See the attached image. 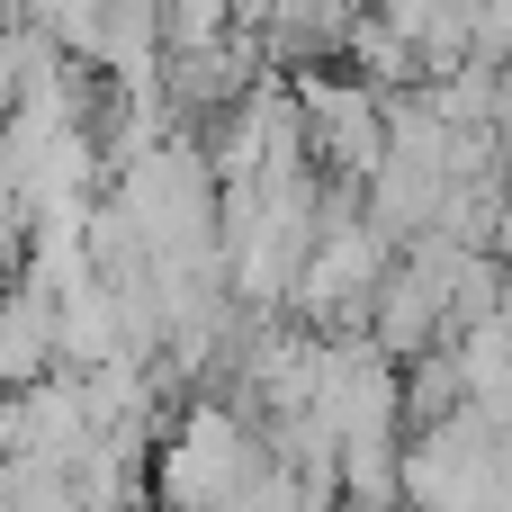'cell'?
<instances>
[{"instance_id": "9", "label": "cell", "mask_w": 512, "mask_h": 512, "mask_svg": "<svg viewBox=\"0 0 512 512\" xmlns=\"http://www.w3.org/2000/svg\"><path fill=\"white\" fill-rule=\"evenodd\" d=\"M486 126H495V153H504V171H512V63L495 72V117Z\"/></svg>"}, {"instance_id": "5", "label": "cell", "mask_w": 512, "mask_h": 512, "mask_svg": "<svg viewBox=\"0 0 512 512\" xmlns=\"http://www.w3.org/2000/svg\"><path fill=\"white\" fill-rule=\"evenodd\" d=\"M81 441H90V405H81V378L72 369L0 396V459H54V468H72Z\"/></svg>"}, {"instance_id": "4", "label": "cell", "mask_w": 512, "mask_h": 512, "mask_svg": "<svg viewBox=\"0 0 512 512\" xmlns=\"http://www.w3.org/2000/svg\"><path fill=\"white\" fill-rule=\"evenodd\" d=\"M297 81V108H306V144H315V171L360 189L378 162H387V90H369L351 63H306L288 72Z\"/></svg>"}, {"instance_id": "3", "label": "cell", "mask_w": 512, "mask_h": 512, "mask_svg": "<svg viewBox=\"0 0 512 512\" xmlns=\"http://www.w3.org/2000/svg\"><path fill=\"white\" fill-rule=\"evenodd\" d=\"M306 414L333 441H405V360H387L369 333H315Z\"/></svg>"}, {"instance_id": "1", "label": "cell", "mask_w": 512, "mask_h": 512, "mask_svg": "<svg viewBox=\"0 0 512 512\" xmlns=\"http://www.w3.org/2000/svg\"><path fill=\"white\" fill-rule=\"evenodd\" d=\"M387 270H396V243L369 225L360 189H342V180H333V189H324V225H315L306 270H297L288 315H297L306 333H369V306H378Z\"/></svg>"}, {"instance_id": "7", "label": "cell", "mask_w": 512, "mask_h": 512, "mask_svg": "<svg viewBox=\"0 0 512 512\" xmlns=\"http://www.w3.org/2000/svg\"><path fill=\"white\" fill-rule=\"evenodd\" d=\"M342 504L405 512V441H342Z\"/></svg>"}, {"instance_id": "2", "label": "cell", "mask_w": 512, "mask_h": 512, "mask_svg": "<svg viewBox=\"0 0 512 512\" xmlns=\"http://www.w3.org/2000/svg\"><path fill=\"white\" fill-rule=\"evenodd\" d=\"M261 423H243L225 396H198L189 414H171L162 423V441H153V504L162 512H225L243 495V477L261 468Z\"/></svg>"}, {"instance_id": "8", "label": "cell", "mask_w": 512, "mask_h": 512, "mask_svg": "<svg viewBox=\"0 0 512 512\" xmlns=\"http://www.w3.org/2000/svg\"><path fill=\"white\" fill-rule=\"evenodd\" d=\"M234 27H243V9H234V0H162V36H171V54L216 45V36H234Z\"/></svg>"}, {"instance_id": "6", "label": "cell", "mask_w": 512, "mask_h": 512, "mask_svg": "<svg viewBox=\"0 0 512 512\" xmlns=\"http://www.w3.org/2000/svg\"><path fill=\"white\" fill-rule=\"evenodd\" d=\"M54 369H63V306H54V288H36L18 270V279H0V396L36 387Z\"/></svg>"}]
</instances>
